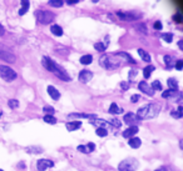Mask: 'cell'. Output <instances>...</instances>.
<instances>
[{
    "label": "cell",
    "mask_w": 183,
    "mask_h": 171,
    "mask_svg": "<svg viewBox=\"0 0 183 171\" xmlns=\"http://www.w3.org/2000/svg\"><path fill=\"white\" fill-rule=\"evenodd\" d=\"M100 66L108 70H113L125 66L128 64H136V61L132 59V56L127 53H110V54H104L99 58Z\"/></svg>",
    "instance_id": "cell-1"
},
{
    "label": "cell",
    "mask_w": 183,
    "mask_h": 171,
    "mask_svg": "<svg viewBox=\"0 0 183 171\" xmlns=\"http://www.w3.org/2000/svg\"><path fill=\"white\" fill-rule=\"evenodd\" d=\"M41 62H43V66H44L48 71H50V73L55 74V75L59 77V79L64 80V81H69V80H70V76L68 75L67 71L63 69L60 65H58L57 62H54L50 58H48V56H44V58L41 59Z\"/></svg>",
    "instance_id": "cell-2"
},
{
    "label": "cell",
    "mask_w": 183,
    "mask_h": 171,
    "mask_svg": "<svg viewBox=\"0 0 183 171\" xmlns=\"http://www.w3.org/2000/svg\"><path fill=\"white\" fill-rule=\"evenodd\" d=\"M160 111V106L158 104H148V105H144L142 108H139L136 116L139 119H143V120H148V119H154L158 116V114Z\"/></svg>",
    "instance_id": "cell-3"
},
{
    "label": "cell",
    "mask_w": 183,
    "mask_h": 171,
    "mask_svg": "<svg viewBox=\"0 0 183 171\" xmlns=\"http://www.w3.org/2000/svg\"><path fill=\"white\" fill-rule=\"evenodd\" d=\"M35 18L38 19V21L40 24L48 25L54 20L55 14L52 13V11H48V10H37L35 11Z\"/></svg>",
    "instance_id": "cell-4"
},
{
    "label": "cell",
    "mask_w": 183,
    "mask_h": 171,
    "mask_svg": "<svg viewBox=\"0 0 183 171\" xmlns=\"http://www.w3.org/2000/svg\"><path fill=\"white\" fill-rule=\"evenodd\" d=\"M139 167V162L137 159H125L119 162L118 170L119 171H136Z\"/></svg>",
    "instance_id": "cell-5"
},
{
    "label": "cell",
    "mask_w": 183,
    "mask_h": 171,
    "mask_svg": "<svg viewBox=\"0 0 183 171\" xmlns=\"http://www.w3.org/2000/svg\"><path fill=\"white\" fill-rule=\"evenodd\" d=\"M0 76H2L3 80L9 83V81L15 80L18 75H16V73L11 68L5 66V65H0Z\"/></svg>",
    "instance_id": "cell-6"
},
{
    "label": "cell",
    "mask_w": 183,
    "mask_h": 171,
    "mask_svg": "<svg viewBox=\"0 0 183 171\" xmlns=\"http://www.w3.org/2000/svg\"><path fill=\"white\" fill-rule=\"evenodd\" d=\"M37 166L39 171H45L49 167H53L54 166V162L52 160H48V159H40L37 162Z\"/></svg>",
    "instance_id": "cell-7"
},
{
    "label": "cell",
    "mask_w": 183,
    "mask_h": 171,
    "mask_svg": "<svg viewBox=\"0 0 183 171\" xmlns=\"http://www.w3.org/2000/svg\"><path fill=\"white\" fill-rule=\"evenodd\" d=\"M138 89L142 91V92H144V94H147L148 96H153V95H154L153 89L151 88V85L147 83V81H140V83L138 84Z\"/></svg>",
    "instance_id": "cell-8"
},
{
    "label": "cell",
    "mask_w": 183,
    "mask_h": 171,
    "mask_svg": "<svg viewBox=\"0 0 183 171\" xmlns=\"http://www.w3.org/2000/svg\"><path fill=\"white\" fill-rule=\"evenodd\" d=\"M90 124L94 125V126H97L98 129H105V130H107V129H109V127H112V126L109 125L108 121H105V120H103V119H97V117L92 120Z\"/></svg>",
    "instance_id": "cell-9"
},
{
    "label": "cell",
    "mask_w": 183,
    "mask_h": 171,
    "mask_svg": "<svg viewBox=\"0 0 183 171\" xmlns=\"http://www.w3.org/2000/svg\"><path fill=\"white\" fill-rule=\"evenodd\" d=\"M92 79H93V73L89 70H83L79 73V81L83 84H87L89 83Z\"/></svg>",
    "instance_id": "cell-10"
},
{
    "label": "cell",
    "mask_w": 183,
    "mask_h": 171,
    "mask_svg": "<svg viewBox=\"0 0 183 171\" xmlns=\"http://www.w3.org/2000/svg\"><path fill=\"white\" fill-rule=\"evenodd\" d=\"M123 121H124L125 124L134 126V124L138 121V117L136 116V114H133V112H127L125 115L123 116Z\"/></svg>",
    "instance_id": "cell-11"
},
{
    "label": "cell",
    "mask_w": 183,
    "mask_h": 171,
    "mask_svg": "<svg viewBox=\"0 0 183 171\" xmlns=\"http://www.w3.org/2000/svg\"><path fill=\"white\" fill-rule=\"evenodd\" d=\"M138 132V127L134 125V126H129L128 129H125L123 131V138L125 139H130V138H134V135Z\"/></svg>",
    "instance_id": "cell-12"
},
{
    "label": "cell",
    "mask_w": 183,
    "mask_h": 171,
    "mask_svg": "<svg viewBox=\"0 0 183 171\" xmlns=\"http://www.w3.org/2000/svg\"><path fill=\"white\" fill-rule=\"evenodd\" d=\"M94 149H95V144H93V142H88L87 145H79L78 151L84 152V154H89L92 151H94Z\"/></svg>",
    "instance_id": "cell-13"
},
{
    "label": "cell",
    "mask_w": 183,
    "mask_h": 171,
    "mask_svg": "<svg viewBox=\"0 0 183 171\" xmlns=\"http://www.w3.org/2000/svg\"><path fill=\"white\" fill-rule=\"evenodd\" d=\"M117 16L121 20H124V21H133V20H136V15L133 13H121V11H118Z\"/></svg>",
    "instance_id": "cell-14"
},
{
    "label": "cell",
    "mask_w": 183,
    "mask_h": 171,
    "mask_svg": "<svg viewBox=\"0 0 183 171\" xmlns=\"http://www.w3.org/2000/svg\"><path fill=\"white\" fill-rule=\"evenodd\" d=\"M48 94L50 95V97L53 99V100H55V101L60 99V92L55 89L54 86H52V85H50V86H48Z\"/></svg>",
    "instance_id": "cell-15"
},
{
    "label": "cell",
    "mask_w": 183,
    "mask_h": 171,
    "mask_svg": "<svg viewBox=\"0 0 183 171\" xmlns=\"http://www.w3.org/2000/svg\"><path fill=\"white\" fill-rule=\"evenodd\" d=\"M80 126H82L80 121H72V123H67V125H65L68 131H75V130H78Z\"/></svg>",
    "instance_id": "cell-16"
},
{
    "label": "cell",
    "mask_w": 183,
    "mask_h": 171,
    "mask_svg": "<svg viewBox=\"0 0 183 171\" xmlns=\"http://www.w3.org/2000/svg\"><path fill=\"white\" fill-rule=\"evenodd\" d=\"M0 58H2L3 60L8 61V62H14L15 61V56H14L13 54L8 53V51H2L0 53Z\"/></svg>",
    "instance_id": "cell-17"
},
{
    "label": "cell",
    "mask_w": 183,
    "mask_h": 171,
    "mask_svg": "<svg viewBox=\"0 0 183 171\" xmlns=\"http://www.w3.org/2000/svg\"><path fill=\"white\" fill-rule=\"evenodd\" d=\"M68 117L69 119H75V117H79V119H95V115H92V114H70Z\"/></svg>",
    "instance_id": "cell-18"
},
{
    "label": "cell",
    "mask_w": 183,
    "mask_h": 171,
    "mask_svg": "<svg viewBox=\"0 0 183 171\" xmlns=\"http://www.w3.org/2000/svg\"><path fill=\"white\" fill-rule=\"evenodd\" d=\"M128 144H129V146L133 147V149H138L140 145H142V141H140L139 138H136V136H134V138H130V139H129Z\"/></svg>",
    "instance_id": "cell-19"
},
{
    "label": "cell",
    "mask_w": 183,
    "mask_h": 171,
    "mask_svg": "<svg viewBox=\"0 0 183 171\" xmlns=\"http://www.w3.org/2000/svg\"><path fill=\"white\" fill-rule=\"evenodd\" d=\"M108 42H109V40H108V36H107V39H105V42L103 44V42H95L94 44V49L97 51H104L105 49H107V45H108Z\"/></svg>",
    "instance_id": "cell-20"
},
{
    "label": "cell",
    "mask_w": 183,
    "mask_h": 171,
    "mask_svg": "<svg viewBox=\"0 0 183 171\" xmlns=\"http://www.w3.org/2000/svg\"><path fill=\"white\" fill-rule=\"evenodd\" d=\"M167 84H168V88H170V90H173V91L178 90V83H177V80H176V79H173V77L168 79Z\"/></svg>",
    "instance_id": "cell-21"
},
{
    "label": "cell",
    "mask_w": 183,
    "mask_h": 171,
    "mask_svg": "<svg viewBox=\"0 0 183 171\" xmlns=\"http://www.w3.org/2000/svg\"><path fill=\"white\" fill-rule=\"evenodd\" d=\"M29 5H30V3L28 1V0H24V1H22V9L19 10V15L20 16L24 15V14H26L28 9H29Z\"/></svg>",
    "instance_id": "cell-22"
},
{
    "label": "cell",
    "mask_w": 183,
    "mask_h": 171,
    "mask_svg": "<svg viewBox=\"0 0 183 171\" xmlns=\"http://www.w3.org/2000/svg\"><path fill=\"white\" fill-rule=\"evenodd\" d=\"M110 114H122L123 112V109H121L119 106L117 105V104H112L110 106H109V110H108Z\"/></svg>",
    "instance_id": "cell-23"
},
{
    "label": "cell",
    "mask_w": 183,
    "mask_h": 171,
    "mask_svg": "<svg viewBox=\"0 0 183 171\" xmlns=\"http://www.w3.org/2000/svg\"><path fill=\"white\" fill-rule=\"evenodd\" d=\"M138 54H139V56H140V58H142L144 61H147V62L151 61V55L147 53V51H144L143 49H138Z\"/></svg>",
    "instance_id": "cell-24"
},
{
    "label": "cell",
    "mask_w": 183,
    "mask_h": 171,
    "mask_svg": "<svg viewBox=\"0 0 183 171\" xmlns=\"http://www.w3.org/2000/svg\"><path fill=\"white\" fill-rule=\"evenodd\" d=\"M92 61H93V56L92 55H83L80 58V62L83 65H89V64H92Z\"/></svg>",
    "instance_id": "cell-25"
},
{
    "label": "cell",
    "mask_w": 183,
    "mask_h": 171,
    "mask_svg": "<svg viewBox=\"0 0 183 171\" xmlns=\"http://www.w3.org/2000/svg\"><path fill=\"white\" fill-rule=\"evenodd\" d=\"M26 152H29V154H40V152H43V149L39 147V146H29V147H26Z\"/></svg>",
    "instance_id": "cell-26"
},
{
    "label": "cell",
    "mask_w": 183,
    "mask_h": 171,
    "mask_svg": "<svg viewBox=\"0 0 183 171\" xmlns=\"http://www.w3.org/2000/svg\"><path fill=\"white\" fill-rule=\"evenodd\" d=\"M154 69H156V68H154L153 65H148V66H146V68L143 69V74H144V77H146V79H148V77L151 76V74L154 71Z\"/></svg>",
    "instance_id": "cell-27"
},
{
    "label": "cell",
    "mask_w": 183,
    "mask_h": 171,
    "mask_svg": "<svg viewBox=\"0 0 183 171\" xmlns=\"http://www.w3.org/2000/svg\"><path fill=\"white\" fill-rule=\"evenodd\" d=\"M50 30H52V33L54 35H57V36H62V35H63V29L59 25H53Z\"/></svg>",
    "instance_id": "cell-28"
},
{
    "label": "cell",
    "mask_w": 183,
    "mask_h": 171,
    "mask_svg": "<svg viewBox=\"0 0 183 171\" xmlns=\"http://www.w3.org/2000/svg\"><path fill=\"white\" fill-rule=\"evenodd\" d=\"M109 125L110 126H113V127H121L122 126V121L119 120V119H117V117H113V119H110L109 121Z\"/></svg>",
    "instance_id": "cell-29"
},
{
    "label": "cell",
    "mask_w": 183,
    "mask_h": 171,
    "mask_svg": "<svg viewBox=\"0 0 183 171\" xmlns=\"http://www.w3.org/2000/svg\"><path fill=\"white\" fill-rule=\"evenodd\" d=\"M164 62H166V65H167V68H172L173 66V64H174V61H173V59L171 58L170 55H166L164 56Z\"/></svg>",
    "instance_id": "cell-30"
},
{
    "label": "cell",
    "mask_w": 183,
    "mask_h": 171,
    "mask_svg": "<svg viewBox=\"0 0 183 171\" xmlns=\"http://www.w3.org/2000/svg\"><path fill=\"white\" fill-rule=\"evenodd\" d=\"M44 121L48 124H57V119H55L53 115H45L44 116Z\"/></svg>",
    "instance_id": "cell-31"
},
{
    "label": "cell",
    "mask_w": 183,
    "mask_h": 171,
    "mask_svg": "<svg viewBox=\"0 0 183 171\" xmlns=\"http://www.w3.org/2000/svg\"><path fill=\"white\" fill-rule=\"evenodd\" d=\"M174 94H176V91H173V90H166V91H163V94H162V96H163L164 99H170V97H173L174 96Z\"/></svg>",
    "instance_id": "cell-32"
},
{
    "label": "cell",
    "mask_w": 183,
    "mask_h": 171,
    "mask_svg": "<svg viewBox=\"0 0 183 171\" xmlns=\"http://www.w3.org/2000/svg\"><path fill=\"white\" fill-rule=\"evenodd\" d=\"M8 106L10 109H18L19 108V101L15 100V99H13V100H9L8 101Z\"/></svg>",
    "instance_id": "cell-33"
},
{
    "label": "cell",
    "mask_w": 183,
    "mask_h": 171,
    "mask_svg": "<svg viewBox=\"0 0 183 171\" xmlns=\"http://www.w3.org/2000/svg\"><path fill=\"white\" fill-rule=\"evenodd\" d=\"M151 88L153 89V91H160L162 90V85H160V83L158 80H156V81H153V84L151 85Z\"/></svg>",
    "instance_id": "cell-34"
},
{
    "label": "cell",
    "mask_w": 183,
    "mask_h": 171,
    "mask_svg": "<svg viewBox=\"0 0 183 171\" xmlns=\"http://www.w3.org/2000/svg\"><path fill=\"white\" fill-rule=\"evenodd\" d=\"M171 115L173 117H176V119H181L182 117V106H179V108L177 109V111H172Z\"/></svg>",
    "instance_id": "cell-35"
},
{
    "label": "cell",
    "mask_w": 183,
    "mask_h": 171,
    "mask_svg": "<svg viewBox=\"0 0 183 171\" xmlns=\"http://www.w3.org/2000/svg\"><path fill=\"white\" fill-rule=\"evenodd\" d=\"M162 39H163L166 42H172V39H173V34L171 33H166L162 35Z\"/></svg>",
    "instance_id": "cell-36"
},
{
    "label": "cell",
    "mask_w": 183,
    "mask_h": 171,
    "mask_svg": "<svg viewBox=\"0 0 183 171\" xmlns=\"http://www.w3.org/2000/svg\"><path fill=\"white\" fill-rule=\"evenodd\" d=\"M49 5L55 6V8H60V6H63V1L62 0H50V1H49Z\"/></svg>",
    "instance_id": "cell-37"
},
{
    "label": "cell",
    "mask_w": 183,
    "mask_h": 171,
    "mask_svg": "<svg viewBox=\"0 0 183 171\" xmlns=\"http://www.w3.org/2000/svg\"><path fill=\"white\" fill-rule=\"evenodd\" d=\"M95 134L98 135V136H100V138H104V136H107V135H108V131L105 130V129H97Z\"/></svg>",
    "instance_id": "cell-38"
},
{
    "label": "cell",
    "mask_w": 183,
    "mask_h": 171,
    "mask_svg": "<svg viewBox=\"0 0 183 171\" xmlns=\"http://www.w3.org/2000/svg\"><path fill=\"white\" fill-rule=\"evenodd\" d=\"M137 76V70H130L129 74H128V79H129V84L134 80V77Z\"/></svg>",
    "instance_id": "cell-39"
},
{
    "label": "cell",
    "mask_w": 183,
    "mask_h": 171,
    "mask_svg": "<svg viewBox=\"0 0 183 171\" xmlns=\"http://www.w3.org/2000/svg\"><path fill=\"white\" fill-rule=\"evenodd\" d=\"M136 28L140 31V33H144V34H147V28H146V25L144 24H137L136 25Z\"/></svg>",
    "instance_id": "cell-40"
},
{
    "label": "cell",
    "mask_w": 183,
    "mask_h": 171,
    "mask_svg": "<svg viewBox=\"0 0 183 171\" xmlns=\"http://www.w3.org/2000/svg\"><path fill=\"white\" fill-rule=\"evenodd\" d=\"M45 112H46V115H53V114L55 112V110L53 108H50V106H45V108L43 109Z\"/></svg>",
    "instance_id": "cell-41"
},
{
    "label": "cell",
    "mask_w": 183,
    "mask_h": 171,
    "mask_svg": "<svg viewBox=\"0 0 183 171\" xmlns=\"http://www.w3.org/2000/svg\"><path fill=\"white\" fill-rule=\"evenodd\" d=\"M129 86H130V84L129 83H127V81H123V83H121V88H122V91H127L129 89Z\"/></svg>",
    "instance_id": "cell-42"
},
{
    "label": "cell",
    "mask_w": 183,
    "mask_h": 171,
    "mask_svg": "<svg viewBox=\"0 0 183 171\" xmlns=\"http://www.w3.org/2000/svg\"><path fill=\"white\" fill-rule=\"evenodd\" d=\"M139 99H140V96L137 95V94H136V95H132V96H130V101H132V103H137V101H139Z\"/></svg>",
    "instance_id": "cell-43"
},
{
    "label": "cell",
    "mask_w": 183,
    "mask_h": 171,
    "mask_svg": "<svg viewBox=\"0 0 183 171\" xmlns=\"http://www.w3.org/2000/svg\"><path fill=\"white\" fill-rule=\"evenodd\" d=\"M153 28L156 30H160L162 29V24H160V21H156V23H154V25H153Z\"/></svg>",
    "instance_id": "cell-44"
},
{
    "label": "cell",
    "mask_w": 183,
    "mask_h": 171,
    "mask_svg": "<svg viewBox=\"0 0 183 171\" xmlns=\"http://www.w3.org/2000/svg\"><path fill=\"white\" fill-rule=\"evenodd\" d=\"M182 65H183V61L178 60L177 62H176V69H177V70H182Z\"/></svg>",
    "instance_id": "cell-45"
},
{
    "label": "cell",
    "mask_w": 183,
    "mask_h": 171,
    "mask_svg": "<svg viewBox=\"0 0 183 171\" xmlns=\"http://www.w3.org/2000/svg\"><path fill=\"white\" fill-rule=\"evenodd\" d=\"M156 171H171V169H170V167H159V169H157Z\"/></svg>",
    "instance_id": "cell-46"
},
{
    "label": "cell",
    "mask_w": 183,
    "mask_h": 171,
    "mask_svg": "<svg viewBox=\"0 0 183 171\" xmlns=\"http://www.w3.org/2000/svg\"><path fill=\"white\" fill-rule=\"evenodd\" d=\"M173 19H174L176 21H177V23H181V21H182V20H181V15H176Z\"/></svg>",
    "instance_id": "cell-47"
},
{
    "label": "cell",
    "mask_w": 183,
    "mask_h": 171,
    "mask_svg": "<svg viewBox=\"0 0 183 171\" xmlns=\"http://www.w3.org/2000/svg\"><path fill=\"white\" fill-rule=\"evenodd\" d=\"M18 167H20V169H25V164H24V162H19V164H18Z\"/></svg>",
    "instance_id": "cell-48"
},
{
    "label": "cell",
    "mask_w": 183,
    "mask_h": 171,
    "mask_svg": "<svg viewBox=\"0 0 183 171\" xmlns=\"http://www.w3.org/2000/svg\"><path fill=\"white\" fill-rule=\"evenodd\" d=\"M69 5H74V4H78V0H74V1H72V0H69L68 1Z\"/></svg>",
    "instance_id": "cell-49"
},
{
    "label": "cell",
    "mask_w": 183,
    "mask_h": 171,
    "mask_svg": "<svg viewBox=\"0 0 183 171\" xmlns=\"http://www.w3.org/2000/svg\"><path fill=\"white\" fill-rule=\"evenodd\" d=\"M4 34V28H3V25H0V35H3Z\"/></svg>",
    "instance_id": "cell-50"
},
{
    "label": "cell",
    "mask_w": 183,
    "mask_h": 171,
    "mask_svg": "<svg viewBox=\"0 0 183 171\" xmlns=\"http://www.w3.org/2000/svg\"><path fill=\"white\" fill-rule=\"evenodd\" d=\"M178 46H179V49H181V50H183V49H182V46H183V41H182V40L178 42Z\"/></svg>",
    "instance_id": "cell-51"
},
{
    "label": "cell",
    "mask_w": 183,
    "mask_h": 171,
    "mask_svg": "<svg viewBox=\"0 0 183 171\" xmlns=\"http://www.w3.org/2000/svg\"><path fill=\"white\" fill-rule=\"evenodd\" d=\"M0 117H2V111H0Z\"/></svg>",
    "instance_id": "cell-52"
},
{
    "label": "cell",
    "mask_w": 183,
    "mask_h": 171,
    "mask_svg": "<svg viewBox=\"0 0 183 171\" xmlns=\"http://www.w3.org/2000/svg\"><path fill=\"white\" fill-rule=\"evenodd\" d=\"M0 53H2V49H0Z\"/></svg>",
    "instance_id": "cell-53"
},
{
    "label": "cell",
    "mask_w": 183,
    "mask_h": 171,
    "mask_svg": "<svg viewBox=\"0 0 183 171\" xmlns=\"http://www.w3.org/2000/svg\"><path fill=\"white\" fill-rule=\"evenodd\" d=\"M0 171H3V170H0Z\"/></svg>",
    "instance_id": "cell-54"
}]
</instances>
